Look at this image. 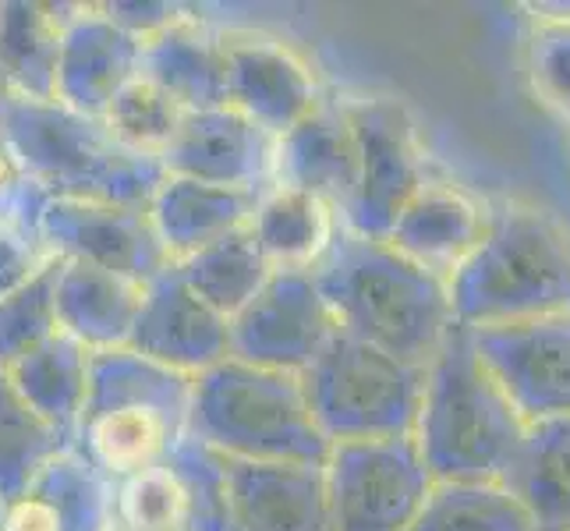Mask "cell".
I'll list each match as a JSON object with an SVG mask.
<instances>
[{"label":"cell","instance_id":"cell-21","mask_svg":"<svg viewBox=\"0 0 570 531\" xmlns=\"http://www.w3.org/2000/svg\"><path fill=\"white\" fill-rule=\"evenodd\" d=\"M146 284L89 263H57V330L89 354L128 347Z\"/></svg>","mask_w":570,"mask_h":531},{"label":"cell","instance_id":"cell-35","mask_svg":"<svg viewBox=\"0 0 570 531\" xmlns=\"http://www.w3.org/2000/svg\"><path fill=\"white\" fill-rule=\"evenodd\" d=\"M528 71L542 104L570 125V22L539 18L528 36Z\"/></svg>","mask_w":570,"mask_h":531},{"label":"cell","instance_id":"cell-4","mask_svg":"<svg viewBox=\"0 0 570 531\" xmlns=\"http://www.w3.org/2000/svg\"><path fill=\"white\" fill-rule=\"evenodd\" d=\"M191 383L131 347L96 351L75 450L107 482L164 464L185 440Z\"/></svg>","mask_w":570,"mask_h":531},{"label":"cell","instance_id":"cell-28","mask_svg":"<svg viewBox=\"0 0 570 531\" xmlns=\"http://www.w3.org/2000/svg\"><path fill=\"white\" fill-rule=\"evenodd\" d=\"M407 531H535L503 482H432Z\"/></svg>","mask_w":570,"mask_h":531},{"label":"cell","instance_id":"cell-6","mask_svg":"<svg viewBox=\"0 0 570 531\" xmlns=\"http://www.w3.org/2000/svg\"><path fill=\"white\" fill-rule=\"evenodd\" d=\"M0 142L47 199L146 206L164 181L160 164L121 149L100 121L57 100H18L0 128Z\"/></svg>","mask_w":570,"mask_h":531},{"label":"cell","instance_id":"cell-2","mask_svg":"<svg viewBox=\"0 0 570 531\" xmlns=\"http://www.w3.org/2000/svg\"><path fill=\"white\" fill-rule=\"evenodd\" d=\"M524 419L489 376L468 326L454 323L425 365L415 443L432 482H500L514 461Z\"/></svg>","mask_w":570,"mask_h":531},{"label":"cell","instance_id":"cell-32","mask_svg":"<svg viewBox=\"0 0 570 531\" xmlns=\"http://www.w3.org/2000/svg\"><path fill=\"white\" fill-rule=\"evenodd\" d=\"M185 110L170 100L164 89H156L149 78H131V82L114 96V104L100 117L110 139L146 160L160 164L164 149L170 146Z\"/></svg>","mask_w":570,"mask_h":531},{"label":"cell","instance_id":"cell-7","mask_svg":"<svg viewBox=\"0 0 570 531\" xmlns=\"http://www.w3.org/2000/svg\"><path fill=\"white\" fill-rule=\"evenodd\" d=\"M298 380L330 446L401 440L415 432L425 368L393 358L344 330L333 333Z\"/></svg>","mask_w":570,"mask_h":531},{"label":"cell","instance_id":"cell-15","mask_svg":"<svg viewBox=\"0 0 570 531\" xmlns=\"http://www.w3.org/2000/svg\"><path fill=\"white\" fill-rule=\"evenodd\" d=\"M128 347L195 380L230 358V326L167 266L146 284Z\"/></svg>","mask_w":570,"mask_h":531},{"label":"cell","instance_id":"cell-37","mask_svg":"<svg viewBox=\"0 0 570 531\" xmlns=\"http://www.w3.org/2000/svg\"><path fill=\"white\" fill-rule=\"evenodd\" d=\"M50 259L53 255L43 248L36 234L0 224V298L18 291L26 281H32Z\"/></svg>","mask_w":570,"mask_h":531},{"label":"cell","instance_id":"cell-39","mask_svg":"<svg viewBox=\"0 0 570 531\" xmlns=\"http://www.w3.org/2000/svg\"><path fill=\"white\" fill-rule=\"evenodd\" d=\"M0 531H61V524H57L53 510L32 489H26L14 500L0 503Z\"/></svg>","mask_w":570,"mask_h":531},{"label":"cell","instance_id":"cell-12","mask_svg":"<svg viewBox=\"0 0 570 531\" xmlns=\"http://www.w3.org/2000/svg\"><path fill=\"white\" fill-rule=\"evenodd\" d=\"M36 238L53 259L89 263L139 284H149L170 266L153 234L146 206L50 199L39 213Z\"/></svg>","mask_w":570,"mask_h":531},{"label":"cell","instance_id":"cell-34","mask_svg":"<svg viewBox=\"0 0 570 531\" xmlns=\"http://www.w3.org/2000/svg\"><path fill=\"white\" fill-rule=\"evenodd\" d=\"M174 468L181 471L191 493V531H227V496H224V458L209 446L185 440L170 454Z\"/></svg>","mask_w":570,"mask_h":531},{"label":"cell","instance_id":"cell-18","mask_svg":"<svg viewBox=\"0 0 570 531\" xmlns=\"http://www.w3.org/2000/svg\"><path fill=\"white\" fill-rule=\"evenodd\" d=\"M489 224V206L450 181H429L411 195L407 206L386 230V238L411 263L432 277L450 281L461 263L479 248Z\"/></svg>","mask_w":570,"mask_h":531},{"label":"cell","instance_id":"cell-24","mask_svg":"<svg viewBox=\"0 0 570 531\" xmlns=\"http://www.w3.org/2000/svg\"><path fill=\"white\" fill-rule=\"evenodd\" d=\"M89 358L92 354L78 341L65 337V333H53L50 341L32 347L14 365L4 368V376L18 390V397H22L50 429L61 432L71 446H75L78 422H82V411H86Z\"/></svg>","mask_w":570,"mask_h":531},{"label":"cell","instance_id":"cell-25","mask_svg":"<svg viewBox=\"0 0 570 531\" xmlns=\"http://www.w3.org/2000/svg\"><path fill=\"white\" fill-rule=\"evenodd\" d=\"M535 531H570V415L532 422L500 479Z\"/></svg>","mask_w":570,"mask_h":531},{"label":"cell","instance_id":"cell-27","mask_svg":"<svg viewBox=\"0 0 570 531\" xmlns=\"http://www.w3.org/2000/svg\"><path fill=\"white\" fill-rule=\"evenodd\" d=\"M174 269H178L181 281L199 294L209 308L220 312L224 319L238 316L273 277V269L263 259L259 245L252 242L248 227L206 245L203 252L188 255L181 263H174Z\"/></svg>","mask_w":570,"mask_h":531},{"label":"cell","instance_id":"cell-14","mask_svg":"<svg viewBox=\"0 0 570 531\" xmlns=\"http://www.w3.org/2000/svg\"><path fill=\"white\" fill-rule=\"evenodd\" d=\"M273 156L277 139L224 104L185 114L160 156V167L188 181L263 191L273 185Z\"/></svg>","mask_w":570,"mask_h":531},{"label":"cell","instance_id":"cell-40","mask_svg":"<svg viewBox=\"0 0 570 531\" xmlns=\"http://www.w3.org/2000/svg\"><path fill=\"white\" fill-rule=\"evenodd\" d=\"M22 100L18 96V89L11 86V78L4 75V68H0V128H4V121H8V114H11V107Z\"/></svg>","mask_w":570,"mask_h":531},{"label":"cell","instance_id":"cell-11","mask_svg":"<svg viewBox=\"0 0 570 531\" xmlns=\"http://www.w3.org/2000/svg\"><path fill=\"white\" fill-rule=\"evenodd\" d=\"M468 333L524 425L570 415V312Z\"/></svg>","mask_w":570,"mask_h":531},{"label":"cell","instance_id":"cell-3","mask_svg":"<svg viewBox=\"0 0 570 531\" xmlns=\"http://www.w3.org/2000/svg\"><path fill=\"white\" fill-rule=\"evenodd\" d=\"M446 294L454 323L468 330L570 312V234L532 206H489L482 242Z\"/></svg>","mask_w":570,"mask_h":531},{"label":"cell","instance_id":"cell-13","mask_svg":"<svg viewBox=\"0 0 570 531\" xmlns=\"http://www.w3.org/2000/svg\"><path fill=\"white\" fill-rule=\"evenodd\" d=\"M227 68V107L245 114L273 139H281L323 104V86L312 65L284 39L252 29L220 32Z\"/></svg>","mask_w":570,"mask_h":531},{"label":"cell","instance_id":"cell-23","mask_svg":"<svg viewBox=\"0 0 570 531\" xmlns=\"http://www.w3.org/2000/svg\"><path fill=\"white\" fill-rule=\"evenodd\" d=\"M341 216L323 199L287 185H266L248 220L252 242L259 245L269 269L312 273L341 234Z\"/></svg>","mask_w":570,"mask_h":531},{"label":"cell","instance_id":"cell-20","mask_svg":"<svg viewBox=\"0 0 570 531\" xmlns=\"http://www.w3.org/2000/svg\"><path fill=\"white\" fill-rule=\"evenodd\" d=\"M255 199H259V191L220 188L164 174V181L156 185L153 199L146 203V213L156 242L174 266L206 245L227 238V234L245 230L255 213Z\"/></svg>","mask_w":570,"mask_h":531},{"label":"cell","instance_id":"cell-38","mask_svg":"<svg viewBox=\"0 0 570 531\" xmlns=\"http://www.w3.org/2000/svg\"><path fill=\"white\" fill-rule=\"evenodd\" d=\"M100 8L114 26H121L135 39H142V43L185 14L181 4H164V0H146V4L142 0H114V4H100Z\"/></svg>","mask_w":570,"mask_h":531},{"label":"cell","instance_id":"cell-9","mask_svg":"<svg viewBox=\"0 0 570 531\" xmlns=\"http://www.w3.org/2000/svg\"><path fill=\"white\" fill-rule=\"evenodd\" d=\"M330 531H407L432 489L415 436L330 446Z\"/></svg>","mask_w":570,"mask_h":531},{"label":"cell","instance_id":"cell-29","mask_svg":"<svg viewBox=\"0 0 570 531\" xmlns=\"http://www.w3.org/2000/svg\"><path fill=\"white\" fill-rule=\"evenodd\" d=\"M29 489L53 510L61 531H114V482L75 446L61 450Z\"/></svg>","mask_w":570,"mask_h":531},{"label":"cell","instance_id":"cell-8","mask_svg":"<svg viewBox=\"0 0 570 531\" xmlns=\"http://www.w3.org/2000/svg\"><path fill=\"white\" fill-rule=\"evenodd\" d=\"M341 107L358 149V188L344 213V230L383 242L411 195L429 181L422 135L397 96H351Z\"/></svg>","mask_w":570,"mask_h":531},{"label":"cell","instance_id":"cell-5","mask_svg":"<svg viewBox=\"0 0 570 531\" xmlns=\"http://www.w3.org/2000/svg\"><path fill=\"white\" fill-rule=\"evenodd\" d=\"M185 432L227 461L326 464L330 458L302 380L238 358L195 376Z\"/></svg>","mask_w":570,"mask_h":531},{"label":"cell","instance_id":"cell-1","mask_svg":"<svg viewBox=\"0 0 570 531\" xmlns=\"http://www.w3.org/2000/svg\"><path fill=\"white\" fill-rule=\"evenodd\" d=\"M337 330L393 358L425 368L454 326L446 281L432 277L380 238L341 227L326 259L312 269Z\"/></svg>","mask_w":570,"mask_h":531},{"label":"cell","instance_id":"cell-36","mask_svg":"<svg viewBox=\"0 0 570 531\" xmlns=\"http://www.w3.org/2000/svg\"><path fill=\"white\" fill-rule=\"evenodd\" d=\"M47 203H50L47 191L29 181L26 170L18 167L14 156L8 153V146L0 142V224L36 234L39 213H43Z\"/></svg>","mask_w":570,"mask_h":531},{"label":"cell","instance_id":"cell-22","mask_svg":"<svg viewBox=\"0 0 570 531\" xmlns=\"http://www.w3.org/2000/svg\"><path fill=\"white\" fill-rule=\"evenodd\" d=\"M139 75L164 89L185 114L227 104V68L220 29H209L199 14H181L164 32L142 43Z\"/></svg>","mask_w":570,"mask_h":531},{"label":"cell","instance_id":"cell-17","mask_svg":"<svg viewBox=\"0 0 570 531\" xmlns=\"http://www.w3.org/2000/svg\"><path fill=\"white\" fill-rule=\"evenodd\" d=\"M227 531H330L323 464L224 458Z\"/></svg>","mask_w":570,"mask_h":531},{"label":"cell","instance_id":"cell-31","mask_svg":"<svg viewBox=\"0 0 570 531\" xmlns=\"http://www.w3.org/2000/svg\"><path fill=\"white\" fill-rule=\"evenodd\" d=\"M117 531H191V493L174 461L114 482Z\"/></svg>","mask_w":570,"mask_h":531},{"label":"cell","instance_id":"cell-19","mask_svg":"<svg viewBox=\"0 0 570 531\" xmlns=\"http://www.w3.org/2000/svg\"><path fill=\"white\" fill-rule=\"evenodd\" d=\"M273 185L316 195L330 209H337L344 224L358 188V149L341 104L323 100L305 121L281 135L273 156Z\"/></svg>","mask_w":570,"mask_h":531},{"label":"cell","instance_id":"cell-33","mask_svg":"<svg viewBox=\"0 0 570 531\" xmlns=\"http://www.w3.org/2000/svg\"><path fill=\"white\" fill-rule=\"evenodd\" d=\"M57 263L50 259L32 281L0 298V372L14 365L22 354L50 341L57 330Z\"/></svg>","mask_w":570,"mask_h":531},{"label":"cell","instance_id":"cell-16","mask_svg":"<svg viewBox=\"0 0 570 531\" xmlns=\"http://www.w3.org/2000/svg\"><path fill=\"white\" fill-rule=\"evenodd\" d=\"M142 39L114 26L100 4H68L53 100L100 121L114 96L139 78Z\"/></svg>","mask_w":570,"mask_h":531},{"label":"cell","instance_id":"cell-30","mask_svg":"<svg viewBox=\"0 0 570 531\" xmlns=\"http://www.w3.org/2000/svg\"><path fill=\"white\" fill-rule=\"evenodd\" d=\"M71 443L18 397L0 372V503L26 493L32 479Z\"/></svg>","mask_w":570,"mask_h":531},{"label":"cell","instance_id":"cell-10","mask_svg":"<svg viewBox=\"0 0 570 531\" xmlns=\"http://www.w3.org/2000/svg\"><path fill=\"white\" fill-rule=\"evenodd\" d=\"M230 358L273 372H302L320 358V351L337 333L330 305L312 281V273L277 269L266 287L227 319Z\"/></svg>","mask_w":570,"mask_h":531},{"label":"cell","instance_id":"cell-41","mask_svg":"<svg viewBox=\"0 0 570 531\" xmlns=\"http://www.w3.org/2000/svg\"><path fill=\"white\" fill-rule=\"evenodd\" d=\"M114 531H117V528H114Z\"/></svg>","mask_w":570,"mask_h":531},{"label":"cell","instance_id":"cell-26","mask_svg":"<svg viewBox=\"0 0 570 531\" xmlns=\"http://www.w3.org/2000/svg\"><path fill=\"white\" fill-rule=\"evenodd\" d=\"M68 4L0 0V68L22 100H53Z\"/></svg>","mask_w":570,"mask_h":531}]
</instances>
